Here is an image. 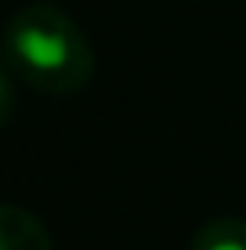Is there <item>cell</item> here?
I'll return each instance as SVG.
<instances>
[{
    "label": "cell",
    "instance_id": "cell-3",
    "mask_svg": "<svg viewBox=\"0 0 246 250\" xmlns=\"http://www.w3.org/2000/svg\"><path fill=\"white\" fill-rule=\"evenodd\" d=\"M192 250H246V221L239 218L207 221L192 236Z\"/></svg>",
    "mask_w": 246,
    "mask_h": 250
},
{
    "label": "cell",
    "instance_id": "cell-1",
    "mask_svg": "<svg viewBox=\"0 0 246 250\" xmlns=\"http://www.w3.org/2000/svg\"><path fill=\"white\" fill-rule=\"evenodd\" d=\"M7 65L44 94H73L87 87L95 55L83 29L65 11L33 4L7 25Z\"/></svg>",
    "mask_w": 246,
    "mask_h": 250
},
{
    "label": "cell",
    "instance_id": "cell-2",
    "mask_svg": "<svg viewBox=\"0 0 246 250\" xmlns=\"http://www.w3.org/2000/svg\"><path fill=\"white\" fill-rule=\"evenodd\" d=\"M0 250H51V232L37 214L4 203L0 210Z\"/></svg>",
    "mask_w": 246,
    "mask_h": 250
}]
</instances>
